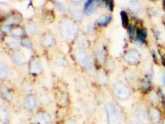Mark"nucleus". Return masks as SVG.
<instances>
[{
    "instance_id": "obj_1",
    "label": "nucleus",
    "mask_w": 165,
    "mask_h": 124,
    "mask_svg": "<svg viewBox=\"0 0 165 124\" xmlns=\"http://www.w3.org/2000/svg\"><path fill=\"white\" fill-rule=\"evenodd\" d=\"M107 119L109 124H124V119L118 107L113 103L106 105Z\"/></svg>"
},
{
    "instance_id": "obj_2",
    "label": "nucleus",
    "mask_w": 165,
    "mask_h": 124,
    "mask_svg": "<svg viewBox=\"0 0 165 124\" xmlns=\"http://www.w3.org/2000/svg\"><path fill=\"white\" fill-rule=\"evenodd\" d=\"M62 34L63 37L69 41H72L75 37L78 28L74 23L69 21H64L61 27Z\"/></svg>"
},
{
    "instance_id": "obj_3",
    "label": "nucleus",
    "mask_w": 165,
    "mask_h": 124,
    "mask_svg": "<svg viewBox=\"0 0 165 124\" xmlns=\"http://www.w3.org/2000/svg\"><path fill=\"white\" fill-rule=\"evenodd\" d=\"M114 92L120 99H126L130 96V91L127 87L122 84H117L114 86Z\"/></svg>"
},
{
    "instance_id": "obj_4",
    "label": "nucleus",
    "mask_w": 165,
    "mask_h": 124,
    "mask_svg": "<svg viewBox=\"0 0 165 124\" xmlns=\"http://www.w3.org/2000/svg\"><path fill=\"white\" fill-rule=\"evenodd\" d=\"M135 114L137 118H138L140 121L142 122V123H146V122L148 121L149 117H148L147 111H146V109L143 106L138 107V108L135 110Z\"/></svg>"
},
{
    "instance_id": "obj_5",
    "label": "nucleus",
    "mask_w": 165,
    "mask_h": 124,
    "mask_svg": "<svg viewBox=\"0 0 165 124\" xmlns=\"http://www.w3.org/2000/svg\"><path fill=\"white\" fill-rule=\"evenodd\" d=\"M98 1L95 2L92 0H89L84 3V12L86 15H91V14L94 13L96 11L97 6H98Z\"/></svg>"
},
{
    "instance_id": "obj_6",
    "label": "nucleus",
    "mask_w": 165,
    "mask_h": 124,
    "mask_svg": "<svg viewBox=\"0 0 165 124\" xmlns=\"http://www.w3.org/2000/svg\"><path fill=\"white\" fill-rule=\"evenodd\" d=\"M140 56L135 50H131L128 52L125 56V59L128 62L131 64H135L139 61Z\"/></svg>"
},
{
    "instance_id": "obj_7",
    "label": "nucleus",
    "mask_w": 165,
    "mask_h": 124,
    "mask_svg": "<svg viewBox=\"0 0 165 124\" xmlns=\"http://www.w3.org/2000/svg\"><path fill=\"white\" fill-rule=\"evenodd\" d=\"M75 56L78 60V62L81 66H86L88 64V58L86 56V53L84 50L82 49H78L75 52Z\"/></svg>"
},
{
    "instance_id": "obj_8",
    "label": "nucleus",
    "mask_w": 165,
    "mask_h": 124,
    "mask_svg": "<svg viewBox=\"0 0 165 124\" xmlns=\"http://www.w3.org/2000/svg\"><path fill=\"white\" fill-rule=\"evenodd\" d=\"M35 119L38 124H48L51 121L50 115L47 113H39L36 115Z\"/></svg>"
},
{
    "instance_id": "obj_9",
    "label": "nucleus",
    "mask_w": 165,
    "mask_h": 124,
    "mask_svg": "<svg viewBox=\"0 0 165 124\" xmlns=\"http://www.w3.org/2000/svg\"><path fill=\"white\" fill-rule=\"evenodd\" d=\"M24 107H25L27 109H28V110L34 109V108L36 107V105H37L36 99L34 98V97H33V96H31V95L27 96V97L25 98V100H24Z\"/></svg>"
},
{
    "instance_id": "obj_10",
    "label": "nucleus",
    "mask_w": 165,
    "mask_h": 124,
    "mask_svg": "<svg viewBox=\"0 0 165 124\" xmlns=\"http://www.w3.org/2000/svg\"><path fill=\"white\" fill-rule=\"evenodd\" d=\"M150 117L151 119L155 123H158L161 120V114L158 110L155 109V108H152L150 111Z\"/></svg>"
},
{
    "instance_id": "obj_11",
    "label": "nucleus",
    "mask_w": 165,
    "mask_h": 124,
    "mask_svg": "<svg viewBox=\"0 0 165 124\" xmlns=\"http://www.w3.org/2000/svg\"><path fill=\"white\" fill-rule=\"evenodd\" d=\"M69 11H70L71 13L73 15V16H75V18L80 19L81 17V11L78 6L75 5H72L69 7Z\"/></svg>"
},
{
    "instance_id": "obj_12",
    "label": "nucleus",
    "mask_w": 165,
    "mask_h": 124,
    "mask_svg": "<svg viewBox=\"0 0 165 124\" xmlns=\"http://www.w3.org/2000/svg\"><path fill=\"white\" fill-rule=\"evenodd\" d=\"M30 69L33 73H39L41 71V62L39 60H35L32 62L31 67H30Z\"/></svg>"
},
{
    "instance_id": "obj_13",
    "label": "nucleus",
    "mask_w": 165,
    "mask_h": 124,
    "mask_svg": "<svg viewBox=\"0 0 165 124\" xmlns=\"http://www.w3.org/2000/svg\"><path fill=\"white\" fill-rule=\"evenodd\" d=\"M6 42H7V44H9V46H11V47H13V48H18L20 46L19 41H18L17 39H15V38H13V37L7 38Z\"/></svg>"
},
{
    "instance_id": "obj_14",
    "label": "nucleus",
    "mask_w": 165,
    "mask_h": 124,
    "mask_svg": "<svg viewBox=\"0 0 165 124\" xmlns=\"http://www.w3.org/2000/svg\"><path fill=\"white\" fill-rule=\"evenodd\" d=\"M120 16H121V20H122V24L124 27H126L127 26L128 23H129V18H128L127 14L126 13V12L124 11H122L120 12Z\"/></svg>"
},
{
    "instance_id": "obj_15",
    "label": "nucleus",
    "mask_w": 165,
    "mask_h": 124,
    "mask_svg": "<svg viewBox=\"0 0 165 124\" xmlns=\"http://www.w3.org/2000/svg\"><path fill=\"white\" fill-rule=\"evenodd\" d=\"M110 21H111V16L110 15H107V16L104 17V18L100 20V21H98V24H99L100 26H106L110 23Z\"/></svg>"
},
{
    "instance_id": "obj_16",
    "label": "nucleus",
    "mask_w": 165,
    "mask_h": 124,
    "mask_svg": "<svg viewBox=\"0 0 165 124\" xmlns=\"http://www.w3.org/2000/svg\"><path fill=\"white\" fill-rule=\"evenodd\" d=\"M128 31H129V34L131 39H133L135 31V26H134L133 24H130V25L129 26V27H128Z\"/></svg>"
},
{
    "instance_id": "obj_17",
    "label": "nucleus",
    "mask_w": 165,
    "mask_h": 124,
    "mask_svg": "<svg viewBox=\"0 0 165 124\" xmlns=\"http://www.w3.org/2000/svg\"><path fill=\"white\" fill-rule=\"evenodd\" d=\"M27 31L30 35H33L35 32V26L33 24H30L27 27Z\"/></svg>"
},
{
    "instance_id": "obj_18",
    "label": "nucleus",
    "mask_w": 165,
    "mask_h": 124,
    "mask_svg": "<svg viewBox=\"0 0 165 124\" xmlns=\"http://www.w3.org/2000/svg\"><path fill=\"white\" fill-rule=\"evenodd\" d=\"M6 74H7V71H6L5 66L2 64L1 65V76H2V78L5 77Z\"/></svg>"
},
{
    "instance_id": "obj_19",
    "label": "nucleus",
    "mask_w": 165,
    "mask_h": 124,
    "mask_svg": "<svg viewBox=\"0 0 165 124\" xmlns=\"http://www.w3.org/2000/svg\"><path fill=\"white\" fill-rule=\"evenodd\" d=\"M151 99H152V101H155V102H158V101H159L158 96L156 93H153V94H152V96H151Z\"/></svg>"
},
{
    "instance_id": "obj_20",
    "label": "nucleus",
    "mask_w": 165,
    "mask_h": 124,
    "mask_svg": "<svg viewBox=\"0 0 165 124\" xmlns=\"http://www.w3.org/2000/svg\"><path fill=\"white\" fill-rule=\"evenodd\" d=\"M107 7H108V9L111 11V12H113V2L107 1Z\"/></svg>"
},
{
    "instance_id": "obj_21",
    "label": "nucleus",
    "mask_w": 165,
    "mask_h": 124,
    "mask_svg": "<svg viewBox=\"0 0 165 124\" xmlns=\"http://www.w3.org/2000/svg\"><path fill=\"white\" fill-rule=\"evenodd\" d=\"M22 44L24 46V47H27V48H31L30 42H28V41H27V40H24V41H22Z\"/></svg>"
},
{
    "instance_id": "obj_22",
    "label": "nucleus",
    "mask_w": 165,
    "mask_h": 124,
    "mask_svg": "<svg viewBox=\"0 0 165 124\" xmlns=\"http://www.w3.org/2000/svg\"><path fill=\"white\" fill-rule=\"evenodd\" d=\"M22 33L23 32L21 29H16V30H15L13 31L14 34H17V35H21Z\"/></svg>"
},
{
    "instance_id": "obj_23",
    "label": "nucleus",
    "mask_w": 165,
    "mask_h": 124,
    "mask_svg": "<svg viewBox=\"0 0 165 124\" xmlns=\"http://www.w3.org/2000/svg\"><path fill=\"white\" fill-rule=\"evenodd\" d=\"M162 82H163V85H165V74L163 75V76H162Z\"/></svg>"
},
{
    "instance_id": "obj_24",
    "label": "nucleus",
    "mask_w": 165,
    "mask_h": 124,
    "mask_svg": "<svg viewBox=\"0 0 165 124\" xmlns=\"http://www.w3.org/2000/svg\"><path fill=\"white\" fill-rule=\"evenodd\" d=\"M160 33H161V32H160V31H156V33H155V34H155V35H156V37L157 38H158V37H159Z\"/></svg>"
},
{
    "instance_id": "obj_25",
    "label": "nucleus",
    "mask_w": 165,
    "mask_h": 124,
    "mask_svg": "<svg viewBox=\"0 0 165 124\" xmlns=\"http://www.w3.org/2000/svg\"><path fill=\"white\" fill-rule=\"evenodd\" d=\"M67 124H76V123H74L73 121H69V122H68Z\"/></svg>"
},
{
    "instance_id": "obj_26",
    "label": "nucleus",
    "mask_w": 165,
    "mask_h": 124,
    "mask_svg": "<svg viewBox=\"0 0 165 124\" xmlns=\"http://www.w3.org/2000/svg\"><path fill=\"white\" fill-rule=\"evenodd\" d=\"M130 124H138V123H135V122H133V123H131Z\"/></svg>"
},
{
    "instance_id": "obj_27",
    "label": "nucleus",
    "mask_w": 165,
    "mask_h": 124,
    "mask_svg": "<svg viewBox=\"0 0 165 124\" xmlns=\"http://www.w3.org/2000/svg\"><path fill=\"white\" fill-rule=\"evenodd\" d=\"M164 124H165V120H164Z\"/></svg>"
}]
</instances>
